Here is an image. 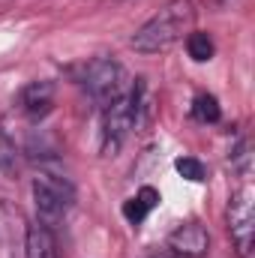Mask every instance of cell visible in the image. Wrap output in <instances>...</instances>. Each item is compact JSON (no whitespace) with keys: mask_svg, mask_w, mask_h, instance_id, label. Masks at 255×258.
<instances>
[{"mask_svg":"<svg viewBox=\"0 0 255 258\" xmlns=\"http://www.w3.org/2000/svg\"><path fill=\"white\" fill-rule=\"evenodd\" d=\"M192 21H195L192 0H171V3H165V6L156 12L150 21H144V24L132 33L129 45H132V51H138V54H162V51H168L174 42H180L183 33H189Z\"/></svg>","mask_w":255,"mask_h":258,"instance_id":"cell-1","label":"cell"},{"mask_svg":"<svg viewBox=\"0 0 255 258\" xmlns=\"http://www.w3.org/2000/svg\"><path fill=\"white\" fill-rule=\"evenodd\" d=\"M144 114V84H132L123 96L102 108V153L114 156L132 129L141 126Z\"/></svg>","mask_w":255,"mask_h":258,"instance_id":"cell-2","label":"cell"},{"mask_svg":"<svg viewBox=\"0 0 255 258\" xmlns=\"http://www.w3.org/2000/svg\"><path fill=\"white\" fill-rule=\"evenodd\" d=\"M84 87H87L90 99L105 108L108 102H114L117 96H123L132 84H129L126 69L117 60L96 57V60H90V63L84 66Z\"/></svg>","mask_w":255,"mask_h":258,"instance_id":"cell-3","label":"cell"},{"mask_svg":"<svg viewBox=\"0 0 255 258\" xmlns=\"http://www.w3.org/2000/svg\"><path fill=\"white\" fill-rule=\"evenodd\" d=\"M72 186L60 180V177H54V174H42V177H36L33 180V204H36V222H42L45 228H51V225H57L60 219L66 216V210L72 207Z\"/></svg>","mask_w":255,"mask_h":258,"instance_id":"cell-4","label":"cell"},{"mask_svg":"<svg viewBox=\"0 0 255 258\" xmlns=\"http://www.w3.org/2000/svg\"><path fill=\"white\" fill-rule=\"evenodd\" d=\"M228 231L234 237L237 252L246 258L252 249V234H255V207H252V189L243 186L231 195L228 201Z\"/></svg>","mask_w":255,"mask_h":258,"instance_id":"cell-5","label":"cell"},{"mask_svg":"<svg viewBox=\"0 0 255 258\" xmlns=\"http://www.w3.org/2000/svg\"><path fill=\"white\" fill-rule=\"evenodd\" d=\"M168 246H171L177 255L201 258V255H207V249H210V234H207L204 225L186 222V225H177V228L168 234Z\"/></svg>","mask_w":255,"mask_h":258,"instance_id":"cell-6","label":"cell"},{"mask_svg":"<svg viewBox=\"0 0 255 258\" xmlns=\"http://www.w3.org/2000/svg\"><path fill=\"white\" fill-rule=\"evenodd\" d=\"M18 105H21V111H24L27 117H33V120L45 117V114L54 108V84H51V81H30V84L21 90Z\"/></svg>","mask_w":255,"mask_h":258,"instance_id":"cell-7","label":"cell"},{"mask_svg":"<svg viewBox=\"0 0 255 258\" xmlns=\"http://www.w3.org/2000/svg\"><path fill=\"white\" fill-rule=\"evenodd\" d=\"M24 258H57V243H54L51 228H45L42 222H30L27 225Z\"/></svg>","mask_w":255,"mask_h":258,"instance_id":"cell-8","label":"cell"},{"mask_svg":"<svg viewBox=\"0 0 255 258\" xmlns=\"http://www.w3.org/2000/svg\"><path fill=\"white\" fill-rule=\"evenodd\" d=\"M156 201H159V192L156 189H150V186H144L141 192L135 195V198H129L126 204H123V216H126L129 222H141L153 207H156Z\"/></svg>","mask_w":255,"mask_h":258,"instance_id":"cell-9","label":"cell"},{"mask_svg":"<svg viewBox=\"0 0 255 258\" xmlns=\"http://www.w3.org/2000/svg\"><path fill=\"white\" fill-rule=\"evenodd\" d=\"M192 117H195L198 123H216V120L222 117L216 96H210V93L195 96V102H192Z\"/></svg>","mask_w":255,"mask_h":258,"instance_id":"cell-10","label":"cell"},{"mask_svg":"<svg viewBox=\"0 0 255 258\" xmlns=\"http://www.w3.org/2000/svg\"><path fill=\"white\" fill-rule=\"evenodd\" d=\"M186 51H189V57H192V60L204 63V60H210V57H213L216 45H213V39H210L207 33L195 30V33H186Z\"/></svg>","mask_w":255,"mask_h":258,"instance_id":"cell-11","label":"cell"},{"mask_svg":"<svg viewBox=\"0 0 255 258\" xmlns=\"http://www.w3.org/2000/svg\"><path fill=\"white\" fill-rule=\"evenodd\" d=\"M174 168H177V174H180V177H186V180H192V183L207 180V168H204L198 159H192V156L177 159V162H174Z\"/></svg>","mask_w":255,"mask_h":258,"instance_id":"cell-12","label":"cell"},{"mask_svg":"<svg viewBox=\"0 0 255 258\" xmlns=\"http://www.w3.org/2000/svg\"><path fill=\"white\" fill-rule=\"evenodd\" d=\"M216 3H219V6H228V3H231V0H216Z\"/></svg>","mask_w":255,"mask_h":258,"instance_id":"cell-13","label":"cell"}]
</instances>
